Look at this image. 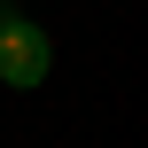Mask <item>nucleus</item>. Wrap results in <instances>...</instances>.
Instances as JSON below:
<instances>
[{
  "label": "nucleus",
  "instance_id": "f257e3e1",
  "mask_svg": "<svg viewBox=\"0 0 148 148\" xmlns=\"http://www.w3.org/2000/svg\"><path fill=\"white\" fill-rule=\"evenodd\" d=\"M55 70V39L31 23V16H16V8H0V86H39Z\"/></svg>",
  "mask_w": 148,
  "mask_h": 148
}]
</instances>
